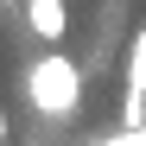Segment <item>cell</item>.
<instances>
[{
  "instance_id": "4",
  "label": "cell",
  "mask_w": 146,
  "mask_h": 146,
  "mask_svg": "<svg viewBox=\"0 0 146 146\" xmlns=\"http://www.w3.org/2000/svg\"><path fill=\"white\" fill-rule=\"evenodd\" d=\"M0 146H7V114H0Z\"/></svg>"
},
{
  "instance_id": "3",
  "label": "cell",
  "mask_w": 146,
  "mask_h": 146,
  "mask_svg": "<svg viewBox=\"0 0 146 146\" xmlns=\"http://www.w3.org/2000/svg\"><path fill=\"white\" fill-rule=\"evenodd\" d=\"M26 26H32L44 44H57L64 26H70V13H64V0H26Z\"/></svg>"
},
{
  "instance_id": "2",
  "label": "cell",
  "mask_w": 146,
  "mask_h": 146,
  "mask_svg": "<svg viewBox=\"0 0 146 146\" xmlns=\"http://www.w3.org/2000/svg\"><path fill=\"white\" fill-rule=\"evenodd\" d=\"M127 95H121V121H127V127H140L146 121V26L133 32V44H127Z\"/></svg>"
},
{
  "instance_id": "1",
  "label": "cell",
  "mask_w": 146,
  "mask_h": 146,
  "mask_svg": "<svg viewBox=\"0 0 146 146\" xmlns=\"http://www.w3.org/2000/svg\"><path fill=\"white\" fill-rule=\"evenodd\" d=\"M19 89H26V102L44 114V121H70L76 114V102H83V70L70 64V57H38V64H26V76H19Z\"/></svg>"
}]
</instances>
